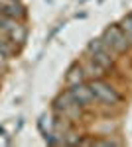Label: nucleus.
I'll use <instances>...</instances> for the list:
<instances>
[{"instance_id":"8","label":"nucleus","mask_w":132,"mask_h":147,"mask_svg":"<svg viewBox=\"0 0 132 147\" xmlns=\"http://www.w3.org/2000/svg\"><path fill=\"white\" fill-rule=\"evenodd\" d=\"M120 30L124 32V35H126V39H128V43H132V12L122 20V26Z\"/></svg>"},{"instance_id":"2","label":"nucleus","mask_w":132,"mask_h":147,"mask_svg":"<svg viewBox=\"0 0 132 147\" xmlns=\"http://www.w3.org/2000/svg\"><path fill=\"white\" fill-rule=\"evenodd\" d=\"M89 86H91V90L95 94V100H101V102H105V104H118L122 100V96L112 86H109L107 82H103L99 79L93 80Z\"/></svg>"},{"instance_id":"7","label":"nucleus","mask_w":132,"mask_h":147,"mask_svg":"<svg viewBox=\"0 0 132 147\" xmlns=\"http://www.w3.org/2000/svg\"><path fill=\"white\" fill-rule=\"evenodd\" d=\"M83 77H85V71H83V67H79V65H75V67L69 69V73H67V84L71 86V84H77V82H83Z\"/></svg>"},{"instance_id":"1","label":"nucleus","mask_w":132,"mask_h":147,"mask_svg":"<svg viewBox=\"0 0 132 147\" xmlns=\"http://www.w3.org/2000/svg\"><path fill=\"white\" fill-rule=\"evenodd\" d=\"M105 45L109 47L112 53H124L128 49V39L118 26H110L109 30L103 34V39H101Z\"/></svg>"},{"instance_id":"6","label":"nucleus","mask_w":132,"mask_h":147,"mask_svg":"<svg viewBox=\"0 0 132 147\" xmlns=\"http://www.w3.org/2000/svg\"><path fill=\"white\" fill-rule=\"evenodd\" d=\"M26 35H28V30L24 28L22 24H16L10 32H8V37H10L14 43H24L26 41Z\"/></svg>"},{"instance_id":"5","label":"nucleus","mask_w":132,"mask_h":147,"mask_svg":"<svg viewBox=\"0 0 132 147\" xmlns=\"http://www.w3.org/2000/svg\"><path fill=\"white\" fill-rule=\"evenodd\" d=\"M69 94L73 96V100L77 102L81 108H87L95 102V94L91 90L89 84H83V82H77V84H71L69 86Z\"/></svg>"},{"instance_id":"3","label":"nucleus","mask_w":132,"mask_h":147,"mask_svg":"<svg viewBox=\"0 0 132 147\" xmlns=\"http://www.w3.org/2000/svg\"><path fill=\"white\" fill-rule=\"evenodd\" d=\"M53 106H55V110L61 114V116H65L67 120H73V118H77L79 114H81V106L73 100V96L69 94V90L59 94L57 100L53 102Z\"/></svg>"},{"instance_id":"4","label":"nucleus","mask_w":132,"mask_h":147,"mask_svg":"<svg viewBox=\"0 0 132 147\" xmlns=\"http://www.w3.org/2000/svg\"><path fill=\"white\" fill-rule=\"evenodd\" d=\"M89 53H91V59L95 61V63H99L101 67H105V69H109L110 65H112V51H110L109 47L105 45L101 39H93L91 43H89Z\"/></svg>"}]
</instances>
